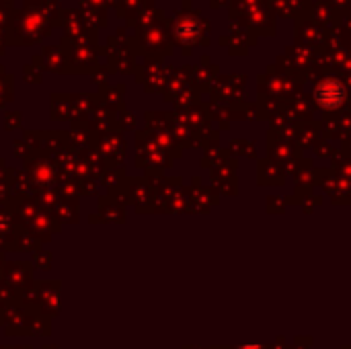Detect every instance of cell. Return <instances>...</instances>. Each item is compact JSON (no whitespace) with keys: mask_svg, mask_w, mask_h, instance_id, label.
Segmentation results:
<instances>
[{"mask_svg":"<svg viewBox=\"0 0 351 349\" xmlns=\"http://www.w3.org/2000/svg\"><path fill=\"white\" fill-rule=\"evenodd\" d=\"M315 99L323 109H335L346 101V86L337 80L321 82L315 88Z\"/></svg>","mask_w":351,"mask_h":349,"instance_id":"cell-1","label":"cell"}]
</instances>
